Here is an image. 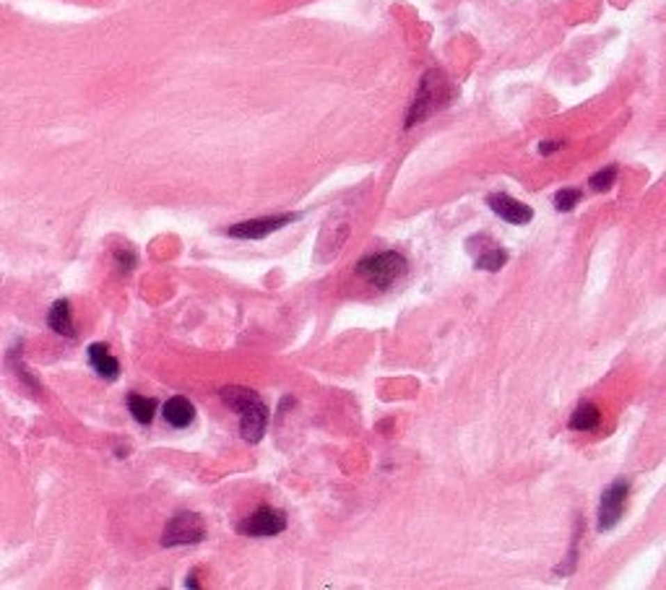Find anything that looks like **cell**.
<instances>
[{
  "label": "cell",
  "instance_id": "cell-8",
  "mask_svg": "<svg viewBox=\"0 0 666 590\" xmlns=\"http://www.w3.org/2000/svg\"><path fill=\"white\" fill-rule=\"evenodd\" d=\"M487 203H489V208L502 218V221L513 224V227H523V224H528V221L534 218L531 206L521 203V200H516V198H510L507 193H495V196H489Z\"/></svg>",
  "mask_w": 666,
  "mask_h": 590
},
{
  "label": "cell",
  "instance_id": "cell-13",
  "mask_svg": "<svg viewBox=\"0 0 666 590\" xmlns=\"http://www.w3.org/2000/svg\"><path fill=\"white\" fill-rule=\"evenodd\" d=\"M128 408L130 416L136 419L138 424H151L154 422V413H157V401L154 398H146V395H130L128 398Z\"/></svg>",
  "mask_w": 666,
  "mask_h": 590
},
{
  "label": "cell",
  "instance_id": "cell-3",
  "mask_svg": "<svg viewBox=\"0 0 666 590\" xmlns=\"http://www.w3.org/2000/svg\"><path fill=\"white\" fill-rule=\"evenodd\" d=\"M406 268H409L406 257L401 255V253L388 250V253L362 257L357 266V273L359 278H365V281H367L370 286H375V289H390L398 278H404Z\"/></svg>",
  "mask_w": 666,
  "mask_h": 590
},
{
  "label": "cell",
  "instance_id": "cell-15",
  "mask_svg": "<svg viewBox=\"0 0 666 590\" xmlns=\"http://www.w3.org/2000/svg\"><path fill=\"white\" fill-rule=\"evenodd\" d=\"M578 203H580V190H576V187H565L555 196L557 211H573Z\"/></svg>",
  "mask_w": 666,
  "mask_h": 590
},
{
  "label": "cell",
  "instance_id": "cell-4",
  "mask_svg": "<svg viewBox=\"0 0 666 590\" xmlns=\"http://www.w3.org/2000/svg\"><path fill=\"white\" fill-rule=\"evenodd\" d=\"M203 520L196 512H180L164 528L161 546H182V543H198L203 541Z\"/></svg>",
  "mask_w": 666,
  "mask_h": 590
},
{
  "label": "cell",
  "instance_id": "cell-10",
  "mask_svg": "<svg viewBox=\"0 0 666 590\" xmlns=\"http://www.w3.org/2000/svg\"><path fill=\"white\" fill-rule=\"evenodd\" d=\"M89 362L91 367H94V372L100 374V377H104V380H115L120 374V362L107 351V346H102V344L89 346Z\"/></svg>",
  "mask_w": 666,
  "mask_h": 590
},
{
  "label": "cell",
  "instance_id": "cell-9",
  "mask_svg": "<svg viewBox=\"0 0 666 590\" xmlns=\"http://www.w3.org/2000/svg\"><path fill=\"white\" fill-rule=\"evenodd\" d=\"M164 419H167V424H172L175 429H185V426H190L193 419H196V408H193V404H190L188 398L175 395V398H169L167 404H164Z\"/></svg>",
  "mask_w": 666,
  "mask_h": 590
},
{
  "label": "cell",
  "instance_id": "cell-1",
  "mask_svg": "<svg viewBox=\"0 0 666 590\" xmlns=\"http://www.w3.org/2000/svg\"><path fill=\"white\" fill-rule=\"evenodd\" d=\"M221 398L229 408H235L239 413V432L245 442H258L266 426H269V408L263 404L255 390L250 388H224Z\"/></svg>",
  "mask_w": 666,
  "mask_h": 590
},
{
  "label": "cell",
  "instance_id": "cell-17",
  "mask_svg": "<svg viewBox=\"0 0 666 590\" xmlns=\"http://www.w3.org/2000/svg\"><path fill=\"white\" fill-rule=\"evenodd\" d=\"M562 148V141H549V143H539V154H555V151H560Z\"/></svg>",
  "mask_w": 666,
  "mask_h": 590
},
{
  "label": "cell",
  "instance_id": "cell-11",
  "mask_svg": "<svg viewBox=\"0 0 666 590\" xmlns=\"http://www.w3.org/2000/svg\"><path fill=\"white\" fill-rule=\"evenodd\" d=\"M47 325H50L58 335H65V338H73V335H76L73 323H70L68 299H58V302L50 307V312H47Z\"/></svg>",
  "mask_w": 666,
  "mask_h": 590
},
{
  "label": "cell",
  "instance_id": "cell-18",
  "mask_svg": "<svg viewBox=\"0 0 666 590\" xmlns=\"http://www.w3.org/2000/svg\"><path fill=\"white\" fill-rule=\"evenodd\" d=\"M185 585H188V588H198V580H196V572H193V575H190V577H188V582H185Z\"/></svg>",
  "mask_w": 666,
  "mask_h": 590
},
{
  "label": "cell",
  "instance_id": "cell-12",
  "mask_svg": "<svg viewBox=\"0 0 666 590\" xmlns=\"http://www.w3.org/2000/svg\"><path fill=\"white\" fill-rule=\"evenodd\" d=\"M598 422H601V413H598V408L594 404H580L573 411V416H570V429H576V432H591V429H596Z\"/></svg>",
  "mask_w": 666,
  "mask_h": 590
},
{
  "label": "cell",
  "instance_id": "cell-5",
  "mask_svg": "<svg viewBox=\"0 0 666 590\" xmlns=\"http://www.w3.org/2000/svg\"><path fill=\"white\" fill-rule=\"evenodd\" d=\"M284 528H287V518H284V512L273 510V507H258L253 515H248V518L237 525V531L242 533V536H253V539L278 536Z\"/></svg>",
  "mask_w": 666,
  "mask_h": 590
},
{
  "label": "cell",
  "instance_id": "cell-14",
  "mask_svg": "<svg viewBox=\"0 0 666 590\" xmlns=\"http://www.w3.org/2000/svg\"><path fill=\"white\" fill-rule=\"evenodd\" d=\"M507 263V253L505 250H489V253H484V255L477 257V268H482V271H500V268Z\"/></svg>",
  "mask_w": 666,
  "mask_h": 590
},
{
  "label": "cell",
  "instance_id": "cell-7",
  "mask_svg": "<svg viewBox=\"0 0 666 590\" xmlns=\"http://www.w3.org/2000/svg\"><path fill=\"white\" fill-rule=\"evenodd\" d=\"M294 218H297V216H289V214H284V216L239 221V224H235V227L224 229V234H227V237H237V239H263V237H269V234H273V232H278L281 227L292 224Z\"/></svg>",
  "mask_w": 666,
  "mask_h": 590
},
{
  "label": "cell",
  "instance_id": "cell-16",
  "mask_svg": "<svg viewBox=\"0 0 666 590\" xmlns=\"http://www.w3.org/2000/svg\"><path fill=\"white\" fill-rule=\"evenodd\" d=\"M615 180H617V167H607V169H601V172H596L588 182H591L594 190L601 193V190H609V187L615 185Z\"/></svg>",
  "mask_w": 666,
  "mask_h": 590
},
{
  "label": "cell",
  "instance_id": "cell-6",
  "mask_svg": "<svg viewBox=\"0 0 666 590\" xmlns=\"http://www.w3.org/2000/svg\"><path fill=\"white\" fill-rule=\"evenodd\" d=\"M627 492H630V484L622 479L607 486V492L601 494V504H598V531H612L617 523L622 520Z\"/></svg>",
  "mask_w": 666,
  "mask_h": 590
},
{
  "label": "cell",
  "instance_id": "cell-2",
  "mask_svg": "<svg viewBox=\"0 0 666 590\" xmlns=\"http://www.w3.org/2000/svg\"><path fill=\"white\" fill-rule=\"evenodd\" d=\"M453 99V89L450 83L445 81V76L440 70H429L425 73V79L419 83L417 97H414V104L409 109L406 115V128H414L417 122L427 120L429 115H435L438 109L447 107V102Z\"/></svg>",
  "mask_w": 666,
  "mask_h": 590
}]
</instances>
